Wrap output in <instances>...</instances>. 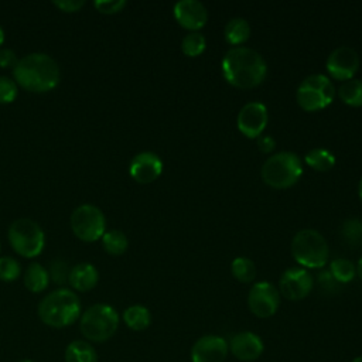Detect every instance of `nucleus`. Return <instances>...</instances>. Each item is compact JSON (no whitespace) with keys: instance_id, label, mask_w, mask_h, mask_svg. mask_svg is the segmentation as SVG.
Returning <instances> with one entry per match:
<instances>
[{"instance_id":"obj_5","label":"nucleus","mask_w":362,"mask_h":362,"mask_svg":"<svg viewBox=\"0 0 362 362\" xmlns=\"http://www.w3.org/2000/svg\"><path fill=\"white\" fill-rule=\"evenodd\" d=\"M119 328V314L109 304L90 305L79 320L81 334L90 342H105L110 339Z\"/></svg>"},{"instance_id":"obj_8","label":"nucleus","mask_w":362,"mask_h":362,"mask_svg":"<svg viewBox=\"0 0 362 362\" xmlns=\"http://www.w3.org/2000/svg\"><path fill=\"white\" fill-rule=\"evenodd\" d=\"M335 96V88L331 79L321 74L307 76L297 89V103L305 112L325 109Z\"/></svg>"},{"instance_id":"obj_39","label":"nucleus","mask_w":362,"mask_h":362,"mask_svg":"<svg viewBox=\"0 0 362 362\" xmlns=\"http://www.w3.org/2000/svg\"><path fill=\"white\" fill-rule=\"evenodd\" d=\"M3 42H4V31H3V28L0 27V45H3Z\"/></svg>"},{"instance_id":"obj_19","label":"nucleus","mask_w":362,"mask_h":362,"mask_svg":"<svg viewBox=\"0 0 362 362\" xmlns=\"http://www.w3.org/2000/svg\"><path fill=\"white\" fill-rule=\"evenodd\" d=\"M24 286L31 293H41L48 287L49 273L37 262L28 264L23 276Z\"/></svg>"},{"instance_id":"obj_25","label":"nucleus","mask_w":362,"mask_h":362,"mask_svg":"<svg viewBox=\"0 0 362 362\" xmlns=\"http://www.w3.org/2000/svg\"><path fill=\"white\" fill-rule=\"evenodd\" d=\"M304 160L315 171H328L335 164V156L325 148H313L305 154Z\"/></svg>"},{"instance_id":"obj_40","label":"nucleus","mask_w":362,"mask_h":362,"mask_svg":"<svg viewBox=\"0 0 362 362\" xmlns=\"http://www.w3.org/2000/svg\"><path fill=\"white\" fill-rule=\"evenodd\" d=\"M351 362H362V355H359V356H356V358H354Z\"/></svg>"},{"instance_id":"obj_11","label":"nucleus","mask_w":362,"mask_h":362,"mask_svg":"<svg viewBox=\"0 0 362 362\" xmlns=\"http://www.w3.org/2000/svg\"><path fill=\"white\" fill-rule=\"evenodd\" d=\"M325 68L334 79L349 81L359 68V55L352 47L341 45L328 55Z\"/></svg>"},{"instance_id":"obj_23","label":"nucleus","mask_w":362,"mask_h":362,"mask_svg":"<svg viewBox=\"0 0 362 362\" xmlns=\"http://www.w3.org/2000/svg\"><path fill=\"white\" fill-rule=\"evenodd\" d=\"M338 96L348 106H362V81L354 78L345 81L338 89Z\"/></svg>"},{"instance_id":"obj_33","label":"nucleus","mask_w":362,"mask_h":362,"mask_svg":"<svg viewBox=\"0 0 362 362\" xmlns=\"http://www.w3.org/2000/svg\"><path fill=\"white\" fill-rule=\"evenodd\" d=\"M95 8L102 14H116L126 7L124 0H99L93 3Z\"/></svg>"},{"instance_id":"obj_27","label":"nucleus","mask_w":362,"mask_h":362,"mask_svg":"<svg viewBox=\"0 0 362 362\" xmlns=\"http://www.w3.org/2000/svg\"><path fill=\"white\" fill-rule=\"evenodd\" d=\"M329 273L337 283H349L356 274V267L351 260L339 257L331 262Z\"/></svg>"},{"instance_id":"obj_1","label":"nucleus","mask_w":362,"mask_h":362,"mask_svg":"<svg viewBox=\"0 0 362 362\" xmlns=\"http://www.w3.org/2000/svg\"><path fill=\"white\" fill-rule=\"evenodd\" d=\"M221 66L226 82L239 89L256 88L267 74V64L263 57L247 47L230 48L225 54Z\"/></svg>"},{"instance_id":"obj_20","label":"nucleus","mask_w":362,"mask_h":362,"mask_svg":"<svg viewBox=\"0 0 362 362\" xmlns=\"http://www.w3.org/2000/svg\"><path fill=\"white\" fill-rule=\"evenodd\" d=\"M65 362H98L96 349L82 339H75L65 349Z\"/></svg>"},{"instance_id":"obj_3","label":"nucleus","mask_w":362,"mask_h":362,"mask_svg":"<svg viewBox=\"0 0 362 362\" xmlns=\"http://www.w3.org/2000/svg\"><path fill=\"white\" fill-rule=\"evenodd\" d=\"M38 317L52 328L72 325L81 317V300L71 288H57L40 301Z\"/></svg>"},{"instance_id":"obj_29","label":"nucleus","mask_w":362,"mask_h":362,"mask_svg":"<svg viewBox=\"0 0 362 362\" xmlns=\"http://www.w3.org/2000/svg\"><path fill=\"white\" fill-rule=\"evenodd\" d=\"M341 233L346 243L352 246L362 245V221L358 218L346 219L342 225Z\"/></svg>"},{"instance_id":"obj_38","label":"nucleus","mask_w":362,"mask_h":362,"mask_svg":"<svg viewBox=\"0 0 362 362\" xmlns=\"http://www.w3.org/2000/svg\"><path fill=\"white\" fill-rule=\"evenodd\" d=\"M358 194H359V198H361V201H362V177H361V180H359V185H358Z\"/></svg>"},{"instance_id":"obj_21","label":"nucleus","mask_w":362,"mask_h":362,"mask_svg":"<svg viewBox=\"0 0 362 362\" xmlns=\"http://www.w3.org/2000/svg\"><path fill=\"white\" fill-rule=\"evenodd\" d=\"M124 324L133 331H143L151 324V314L147 307L134 304L123 311Z\"/></svg>"},{"instance_id":"obj_13","label":"nucleus","mask_w":362,"mask_h":362,"mask_svg":"<svg viewBox=\"0 0 362 362\" xmlns=\"http://www.w3.org/2000/svg\"><path fill=\"white\" fill-rule=\"evenodd\" d=\"M267 120V107L262 102H249L239 110L236 123L239 132L243 136L249 139H257L266 129Z\"/></svg>"},{"instance_id":"obj_31","label":"nucleus","mask_w":362,"mask_h":362,"mask_svg":"<svg viewBox=\"0 0 362 362\" xmlns=\"http://www.w3.org/2000/svg\"><path fill=\"white\" fill-rule=\"evenodd\" d=\"M18 93V88L14 79L0 75V103L1 105H7L14 102V99L17 98Z\"/></svg>"},{"instance_id":"obj_7","label":"nucleus","mask_w":362,"mask_h":362,"mask_svg":"<svg viewBox=\"0 0 362 362\" xmlns=\"http://www.w3.org/2000/svg\"><path fill=\"white\" fill-rule=\"evenodd\" d=\"M8 242L16 253L33 259L38 256L45 245L42 228L30 218H20L8 228Z\"/></svg>"},{"instance_id":"obj_18","label":"nucleus","mask_w":362,"mask_h":362,"mask_svg":"<svg viewBox=\"0 0 362 362\" xmlns=\"http://www.w3.org/2000/svg\"><path fill=\"white\" fill-rule=\"evenodd\" d=\"M99 281L98 269L90 263H78L69 270V286L81 293L92 290Z\"/></svg>"},{"instance_id":"obj_30","label":"nucleus","mask_w":362,"mask_h":362,"mask_svg":"<svg viewBox=\"0 0 362 362\" xmlns=\"http://www.w3.org/2000/svg\"><path fill=\"white\" fill-rule=\"evenodd\" d=\"M21 274L20 263L10 256L0 257V280L3 281H14Z\"/></svg>"},{"instance_id":"obj_37","label":"nucleus","mask_w":362,"mask_h":362,"mask_svg":"<svg viewBox=\"0 0 362 362\" xmlns=\"http://www.w3.org/2000/svg\"><path fill=\"white\" fill-rule=\"evenodd\" d=\"M355 267H356V274H358V277L362 280V256H361V259H359V262H358V264H356Z\"/></svg>"},{"instance_id":"obj_36","label":"nucleus","mask_w":362,"mask_h":362,"mask_svg":"<svg viewBox=\"0 0 362 362\" xmlns=\"http://www.w3.org/2000/svg\"><path fill=\"white\" fill-rule=\"evenodd\" d=\"M257 147L264 154L272 153L274 150V147H276V140L272 136H269V134L259 136L257 137Z\"/></svg>"},{"instance_id":"obj_28","label":"nucleus","mask_w":362,"mask_h":362,"mask_svg":"<svg viewBox=\"0 0 362 362\" xmlns=\"http://www.w3.org/2000/svg\"><path fill=\"white\" fill-rule=\"evenodd\" d=\"M205 45H206L205 37L198 31H192L182 38L181 51L187 57H198L204 52Z\"/></svg>"},{"instance_id":"obj_15","label":"nucleus","mask_w":362,"mask_h":362,"mask_svg":"<svg viewBox=\"0 0 362 362\" xmlns=\"http://www.w3.org/2000/svg\"><path fill=\"white\" fill-rule=\"evenodd\" d=\"M229 352L242 362L256 361L264 351L262 338L252 331H240L232 335L228 342Z\"/></svg>"},{"instance_id":"obj_32","label":"nucleus","mask_w":362,"mask_h":362,"mask_svg":"<svg viewBox=\"0 0 362 362\" xmlns=\"http://www.w3.org/2000/svg\"><path fill=\"white\" fill-rule=\"evenodd\" d=\"M69 267L64 260H54L49 269V277L58 283V284H64L68 280L69 276Z\"/></svg>"},{"instance_id":"obj_41","label":"nucleus","mask_w":362,"mask_h":362,"mask_svg":"<svg viewBox=\"0 0 362 362\" xmlns=\"http://www.w3.org/2000/svg\"><path fill=\"white\" fill-rule=\"evenodd\" d=\"M18 362H34V361H31V359H21V361H18Z\"/></svg>"},{"instance_id":"obj_14","label":"nucleus","mask_w":362,"mask_h":362,"mask_svg":"<svg viewBox=\"0 0 362 362\" xmlns=\"http://www.w3.org/2000/svg\"><path fill=\"white\" fill-rule=\"evenodd\" d=\"M229 354L228 341L215 334L199 337L191 346L192 362H223Z\"/></svg>"},{"instance_id":"obj_6","label":"nucleus","mask_w":362,"mask_h":362,"mask_svg":"<svg viewBox=\"0 0 362 362\" xmlns=\"http://www.w3.org/2000/svg\"><path fill=\"white\" fill-rule=\"evenodd\" d=\"M291 255L297 263L310 269H320L328 260V245L324 236L314 229L297 232L291 240Z\"/></svg>"},{"instance_id":"obj_26","label":"nucleus","mask_w":362,"mask_h":362,"mask_svg":"<svg viewBox=\"0 0 362 362\" xmlns=\"http://www.w3.org/2000/svg\"><path fill=\"white\" fill-rule=\"evenodd\" d=\"M230 270H232V274L235 276V279L239 280L240 283H250L256 277L255 263L249 257H245V256H239V257L233 259V262L230 264Z\"/></svg>"},{"instance_id":"obj_16","label":"nucleus","mask_w":362,"mask_h":362,"mask_svg":"<svg viewBox=\"0 0 362 362\" xmlns=\"http://www.w3.org/2000/svg\"><path fill=\"white\" fill-rule=\"evenodd\" d=\"M163 171L161 158L153 151H141L136 154L129 167L132 178L140 184H150L156 181Z\"/></svg>"},{"instance_id":"obj_10","label":"nucleus","mask_w":362,"mask_h":362,"mask_svg":"<svg viewBox=\"0 0 362 362\" xmlns=\"http://www.w3.org/2000/svg\"><path fill=\"white\" fill-rule=\"evenodd\" d=\"M247 305L252 314L259 318H269L276 314L280 305V293L269 281L255 283L247 294Z\"/></svg>"},{"instance_id":"obj_34","label":"nucleus","mask_w":362,"mask_h":362,"mask_svg":"<svg viewBox=\"0 0 362 362\" xmlns=\"http://www.w3.org/2000/svg\"><path fill=\"white\" fill-rule=\"evenodd\" d=\"M52 4L64 13H75V11H79L85 6V1L83 0H62V1H54Z\"/></svg>"},{"instance_id":"obj_22","label":"nucleus","mask_w":362,"mask_h":362,"mask_svg":"<svg viewBox=\"0 0 362 362\" xmlns=\"http://www.w3.org/2000/svg\"><path fill=\"white\" fill-rule=\"evenodd\" d=\"M223 37L230 45H240L250 37V25L245 18L236 17L226 23L223 30Z\"/></svg>"},{"instance_id":"obj_9","label":"nucleus","mask_w":362,"mask_h":362,"mask_svg":"<svg viewBox=\"0 0 362 362\" xmlns=\"http://www.w3.org/2000/svg\"><path fill=\"white\" fill-rule=\"evenodd\" d=\"M69 225L74 235L83 242H96L106 232L105 215L92 204H83L75 208L71 214Z\"/></svg>"},{"instance_id":"obj_4","label":"nucleus","mask_w":362,"mask_h":362,"mask_svg":"<svg viewBox=\"0 0 362 362\" xmlns=\"http://www.w3.org/2000/svg\"><path fill=\"white\" fill-rule=\"evenodd\" d=\"M262 180L272 188L284 189L294 185L303 174L301 160L291 151H280L262 165Z\"/></svg>"},{"instance_id":"obj_17","label":"nucleus","mask_w":362,"mask_h":362,"mask_svg":"<svg viewBox=\"0 0 362 362\" xmlns=\"http://www.w3.org/2000/svg\"><path fill=\"white\" fill-rule=\"evenodd\" d=\"M174 17L182 28L192 33L205 25L208 21V11L201 1L181 0L174 6Z\"/></svg>"},{"instance_id":"obj_12","label":"nucleus","mask_w":362,"mask_h":362,"mask_svg":"<svg viewBox=\"0 0 362 362\" xmlns=\"http://www.w3.org/2000/svg\"><path fill=\"white\" fill-rule=\"evenodd\" d=\"M313 288L311 274L301 267L287 269L279 280V293L291 301L305 298Z\"/></svg>"},{"instance_id":"obj_2","label":"nucleus","mask_w":362,"mask_h":362,"mask_svg":"<svg viewBox=\"0 0 362 362\" xmlns=\"http://www.w3.org/2000/svg\"><path fill=\"white\" fill-rule=\"evenodd\" d=\"M13 79L28 92H49L59 82V66L47 54L31 52L18 59L13 68Z\"/></svg>"},{"instance_id":"obj_24","label":"nucleus","mask_w":362,"mask_h":362,"mask_svg":"<svg viewBox=\"0 0 362 362\" xmlns=\"http://www.w3.org/2000/svg\"><path fill=\"white\" fill-rule=\"evenodd\" d=\"M102 245H103V249L109 255L120 256L127 250L129 240H127V236L122 230L112 229V230H107L103 233Z\"/></svg>"},{"instance_id":"obj_35","label":"nucleus","mask_w":362,"mask_h":362,"mask_svg":"<svg viewBox=\"0 0 362 362\" xmlns=\"http://www.w3.org/2000/svg\"><path fill=\"white\" fill-rule=\"evenodd\" d=\"M17 62H18V59H17L14 51H11L8 48L0 49V66L1 68H14Z\"/></svg>"}]
</instances>
